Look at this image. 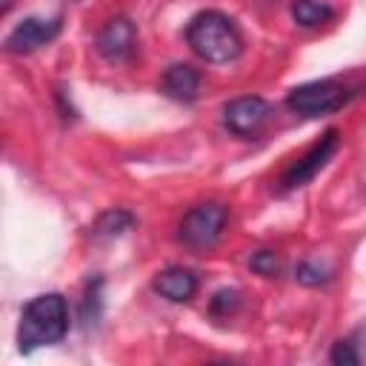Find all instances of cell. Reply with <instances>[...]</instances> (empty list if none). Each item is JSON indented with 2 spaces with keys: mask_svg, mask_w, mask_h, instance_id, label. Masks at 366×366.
Returning <instances> with one entry per match:
<instances>
[{
  "mask_svg": "<svg viewBox=\"0 0 366 366\" xmlns=\"http://www.w3.org/2000/svg\"><path fill=\"white\" fill-rule=\"evenodd\" d=\"M69 332V306L66 297L57 292L37 295L34 300L26 303L20 329H17V343L20 352H34L40 346L60 343Z\"/></svg>",
  "mask_w": 366,
  "mask_h": 366,
  "instance_id": "6da1fadb",
  "label": "cell"
},
{
  "mask_svg": "<svg viewBox=\"0 0 366 366\" xmlns=\"http://www.w3.org/2000/svg\"><path fill=\"white\" fill-rule=\"evenodd\" d=\"M189 49L206 63H232L243 51L240 31L223 11H200L186 26Z\"/></svg>",
  "mask_w": 366,
  "mask_h": 366,
  "instance_id": "7a4b0ae2",
  "label": "cell"
},
{
  "mask_svg": "<svg viewBox=\"0 0 366 366\" xmlns=\"http://www.w3.org/2000/svg\"><path fill=\"white\" fill-rule=\"evenodd\" d=\"M226 220H229V209L223 203H214V200L200 203L183 214V220L177 226V237L189 249H209L220 240Z\"/></svg>",
  "mask_w": 366,
  "mask_h": 366,
  "instance_id": "3957f363",
  "label": "cell"
},
{
  "mask_svg": "<svg viewBox=\"0 0 366 366\" xmlns=\"http://www.w3.org/2000/svg\"><path fill=\"white\" fill-rule=\"evenodd\" d=\"M349 97L346 86L337 83V80H312V83H303V86H295L286 97V106L297 114H326V112H335L343 106V100Z\"/></svg>",
  "mask_w": 366,
  "mask_h": 366,
  "instance_id": "277c9868",
  "label": "cell"
},
{
  "mask_svg": "<svg viewBox=\"0 0 366 366\" xmlns=\"http://www.w3.org/2000/svg\"><path fill=\"white\" fill-rule=\"evenodd\" d=\"M337 129H329V132H323L320 134V140H315L289 169H286V174H283V186L286 189H297V186H303V183H309L326 163H329V157L337 152Z\"/></svg>",
  "mask_w": 366,
  "mask_h": 366,
  "instance_id": "5b68a950",
  "label": "cell"
},
{
  "mask_svg": "<svg viewBox=\"0 0 366 366\" xmlns=\"http://www.w3.org/2000/svg\"><path fill=\"white\" fill-rule=\"evenodd\" d=\"M269 114H272V106L257 94H243V97H234L223 106V123L237 137L254 134L269 120Z\"/></svg>",
  "mask_w": 366,
  "mask_h": 366,
  "instance_id": "8992f818",
  "label": "cell"
},
{
  "mask_svg": "<svg viewBox=\"0 0 366 366\" xmlns=\"http://www.w3.org/2000/svg\"><path fill=\"white\" fill-rule=\"evenodd\" d=\"M63 29V20L60 17H26L20 20L9 37H6V49L14 51V54H26V51H34L46 43H51Z\"/></svg>",
  "mask_w": 366,
  "mask_h": 366,
  "instance_id": "52a82bcc",
  "label": "cell"
},
{
  "mask_svg": "<svg viewBox=\"0 0 366 366\" xmlns=\"http://www.w3.org/2000/svg\"><path fill=\"white\" fill-rule=\"evenodd\" d=\"M134 43H137V31L129 17H112L97 34V51L112 63L126 60L134 51Z\"/></svg>",
  "mask_w": 366,
  "mask_h": 366,
  "instance_id": "ba28073f",
  "label": "cell"
},
{
  "mask_svg": "<svg viewBox=\"0 0 366 366\" xmlns=\"http://www.w3.org/2000/svg\"><path fill=\"white\" fill-rule=\"evenodd\" d=\"M152 286H154V292H160V297H166L172 303H186L197 292V274L183 266H169V269L157 272Z\"/></svg>",
  "mask_w": 366,
  "mask_h": 366,
  "instance_id": "9c48e42d",
  "label": "cell"
},
{
  "mask_svg": "<svg viewBox=\"0 0 366 366\" xmlns=\"http://www.w3.org/2000/svg\"><path fill=\"white\" fill-rule=\"evenodd\" d=\"M160 89H163L166 97L180 100V103H189V100H194L197 92H200V74H197V69H192L189 63H174V66H169V69L163 71Z\"/></svg>",
  "mask_w": 366,
  "mask_h": 366,
  "instance_id": "30bf717a",
  "label": "cell"
},
{
  "mask_svg": "<svg viewBox=\"0 0 366 366\" xmlns=\"http://www.w3.org/2000/svg\"><path fill=\"white\" fill-rule=\"evenodd\" d=\"M132 223H134V217H132L129 212H123V209L103 212V214L94 220V226H92V237H97V240L120 237L126 229H132Z\"/></svg>",
  "mask_w": 366,
  "mask_h": 366,
  "instance_id": "8fae6325",
  "label": "cell"
},
{
  "mask_svg": "<svg viewBox=\"0 0 366 366\" xmlns=\"http://www.w3.org/2000/svg\"><path fill=\"white\" fill-rule=\"evenodd\" d=\"M332 14H335L332 6H326L323 0H295L292 3V17L303 29H315V26L332 20Z\"/></svg>",
  "mask_w": 366,
  "mask_h": 366,
  "instance_id": "7c38bea8",
  "label": "cell"
},
{
  "mask_svg": "<svg viewBox=\"0 0 366 366\" xmlns=\"http://www.w3.org/2000/svg\"><path fill=\"white\" fill-rule=\"evenodd\" d=\"M237 303H240L237 292L223 289V292H217V295L212 297V312H214V315H229V312H234V309H237Z\"/></svg>",
  "mask_w": 366,
  "mask_h": 366,
  "instance_id": "4fadbf2b",
  "label": "cell"
},
{
  "mask_svg": "<svg viewBox=\"0 0 366 366\" xmlns=\"http://www.w3.org/2000/svg\"><path fill=\"white\" fill-rule=\"evenodd\" d=\"M332 363L355 366V363H360V357H357V352H355V346H352L349 340H340V343H335V349H332Z\"/></svg>",
  "mask_w": 366,
  "mask_h": 366,
  "instance_id": "5bb4252c",
  "label": "cell"
},
{
  "mask_svg": "<svg viewBox=\"0 0 366 366\" xmlns=\"http://www.w3.org/2000/svg\"><path fill=\"white\" fill-rule=\"evenodd\" d=\"M297 280L300 283H309V286H317V283L326 280V274H323V269H317L312 263H303V266H297Z\"/></svg>",
  "mask_w": 366,
  "mask_h": 366,
  "instance_id": "9a60e30c",
  "label": "cell"
},
{
  "mask_svg": "<svg viewBox=\"0 0 366 366\" xmlns=\"http://www.w3.org/2000/svg\"><path fill=\"white\" fill-rule=\"evenodd\" d=\"M252 269H257L260 274H272L274 269H277V260H274V254L272 252H257L254 257H252Z\"/></svg>",
  "mask_w": 366,
  "mask_h": 366,
  "instance_id": "2e32d148",
  "label": "cell"
},
{
  "mask_svg": "<svg viewBox=\"0 0 366 366\" xmlns=\"http://www.w3.org/2000/svg\"><path fill=\"white\" fill-rule=\"evenodd\" d=\"M11 3H14V0H3V9H0V11H3V14H6V11H9V9H11Z\"/></svg>",
  "mask_w": 366,
  "mask_h": 366,
  "instance_id": "e0dca14e",
  "label": "cell"
}]
</instances>
